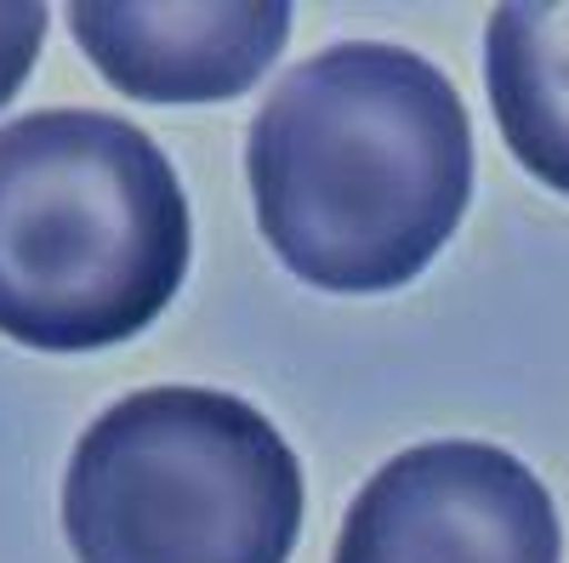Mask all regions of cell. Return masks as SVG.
Masks as SVG:
<instances>
[{
  "label": "cell",
  "instance_id": "cell-1",
  "mask_svg": "<svg viewBox=\"0 0 569 563\" xmlns=\"http://www.w3.org/2000/svg\"><path fill=\"white\" fill-rule=\"evenodd\" d=\"M257 228L313 291L382 296L445 251L472 200L456 86L388 40L325 46L262 98L246 137Z\"/></svg>",
  "mask_w": 569,
  "mask_h": 563
},
{
  "label": "cell",
  "instance_id": "cell-2",
  "mask_svg": "<svg viewBox=\"0 0 569 563\" xmlns=\"http://www.w3.org/2000/svg\"><path fill=\"white\" fill-rule=\"evenodd\" d=\"M188 273V200L149 131L103 109L0 125V336L98 353L154 324Z\"/></svg>",
  "mask_w": 569,
  "mask_h": 563
},
{
  "label": "cell",
  "instance_id": "cell-3",
  "mask_svg": "<svg viewBox=\"0 0 569 563\" xmlns=\"http://www.w3.org/2000/svg\"><path fill=\"white\" fill-rule=\"evenodd\" d=\"M63 530L80 563H284L302 466L246 399L142 388L74 444Z\"/></svg>",
  "mask_w": 569,
  "mask_h": 563
},
{
  "label": "cell",
  "instance_id": "cell-4",
  "mask_svg": "<svg viewBox=\"0 0 569 563\" xmlns=\"http://www.w3.org/2000/svg\"><path fill=\"white\" fill-rule=\"evenodd\" d=\"M547 484L518 455L445 439L393 455L342 519L330 563H558Z\"/></svg>",
  "mask_w": 569,
  "mask_h": 563
},
{
  "label": "cell",
  "instance_id": "cell-5",
  "mask_svg": "<svg viewBox=\"0 0 569 563\" xmlns=\"http://www.w3.org/2000/svg\"><path fill=\"white\" fill-rule=\"evenodd\" d=\"M69 29L98 74L142 103H222L262 80L291 40V7H142V0H80Z\"/></svg>",
  "mask_w": 569,
  "mask_h": 563
},
{
  "label": "cell",
  "instance_id": "cell-6",
  "mask_svg": "<svg viewBox=\"0 0 569 563\" xmlns=\"http://www.w3.org/2000/svg\"><path fill=\"white\" fill-rule=\"evenodd\" d=\"M485 86L518 165L569 194V0H507L490 12Z\"/></svg>",
  "mask_w": 569,
  "mask_h": 563
},
{
  "label": "cell",
  "instance_id": "cell-7",
  "mask_svg": "<svg viewBox=\"0 0 569 563\" xmlns=\"http://www.w3.org/2000/svg\"><path fill=\"white\" fill-rule=\"evenodd\" d=\"M46 40V7L40 0H0V109L18 98Z\"/></svg>",
  "mask_w": 569,
  "mask_h": 563
}]
</instances>
